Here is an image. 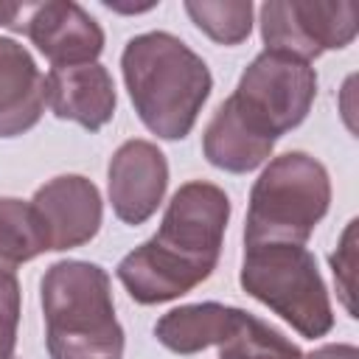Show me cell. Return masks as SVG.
<instances>
[{
    "instance_id": "30bf717a",
    "label": "cell",
    "mask_w": 359,
    "mask_h": 359,
    "mask_svg": "<svg viewBox=\"0 0 359 359\" xmlns=\"http://www.w3.org/2000/svg\"><path fill=\"white\" fill-rule=\"evenodd\" d=\"M25 34L53 67L90 65L104 50L101 25L70 0L36 3L28 11Z\"/></svg>"
},
{
    "instance_id": "2e32d148",
    "label": "cell",
    "mask_w": 359,
    "mask_h": 359,
    "mask_svg": "<svg viewBox=\"0 0 359 359\" xmlns=\"http://www.w3.org/2000/svg\"><path fill=\"white\" fill-rule=\"evenodd\" d=\"M219 359H303V353L278 328L244 311L233 337L219 345Z\"/></svg>"
},
{
    "instance_id": "5b68a950",
    "label": "cell",
    "mask_w": 359,
    "mask_h": 359,
    "mask_svg": "<svg viewBox=\"0 0 359 359\" xmlns=\"http://www.w3.org/2000/svg\"><path fill=\"white\" fill-rule=\"evenodd\" d=\"M241 289L283 317L300 337H325L334 325L328 289L314 255L303 244L244 247Z\"/></svg>"
},
{
    "instance_id": "9c48e42d",
    "label": "cell",
    "mask_w": 359,
    "mask_h": 359,
    "mask_svg": "<svg viewBox=\"0 0 359 359\" xmlns=\"http://www.w3.org/2000/svg\"><path fill=\"white\" fill-rule=\"evenodd\" d=\"M109 202L121 222L143 224L160 208L168 188L165 154L149 140H126L109 160Z\"/></svg>"
},
{
    "instance_id": "d6986e66",
    "label": "cell",
    "mask_w": 359,
    "mask_h": 359,
    "mask_svg": "<svg viewBox=\"0 0 359 359\" xmlns=\"http://www.w3.org/2000/svg\"><path fill=\"white\" fill-rule=\"evenodd\" d=\"M353 236H356V219L348 222V227L342 233V241H339L337 252L331 255L334 278L339 283V294H342V303H345L351 317H356V306H353Z\"/></svg>"
},
{
    "instance_id": "4fadbf2b",
    "label": "cell",
    "mask_w": 359,
    "mask_h": 359,
    "mask_svg": "<svg viewBox=\"0 0 359 359\" xmlns=\"http://www.w3.org/2000/svg\"><path fill=\"white\" fill-rule=\"evenodd\" d=\"M244 317V309L222 303H191L163 314L154 325V337L163 348L191 356L210 345H222L233 337Z\"/></svg>"
},
{
    "instance_id": "7a4b0ae2",
    "label": "cell",
    "mask_w": 359,
    "mask_h": 359,
    "mask_svg": "<svg viewBox=\"0 0 359 359\" xmlns=\"http://www.w3.org/2000/svg\"><path fill=\"white\" fill-rule=\"evenodd\" d=\"M121 70L137 118L163 140H182L194 129L213 87L208 65L165 31L132 36Z\"/></svg>"
},
{
    "instance_id": "5bb4252c",
    "label": "cell",
    "mask_w": 359,
    "mask_h": 359,
    "mask_svg": "<svg viewBox=\"0 0 359 359\" xmlns=\"http://www.w3.org/2000/svg\"><path fill=\"white\" fill-rule=\"evenodd\" d=\"M272 146H275L272 140L261 137L255 129H250L241 121L230 98L219 104L202 137V151L208 163L230 174H247L258 168L272 154Z\"/></svg>"
},
{
    "instance_id": "277c9868",
    "label": "cell",
    "mask_w": 359,
    "mask_h": 359,
    "mask_svg": "<svg viewBox=\"0 0 359 359\" xmlns=\"http://www.w3.org/2000/svg\"><path fill=\"white\" fill-rule=\"evenodd\" d=\"M328 205L325 165L306 151H286L269 160L250 191L244 244H306Z\"/></svg>"
},
{
    "instance_id": "9a60e30c",
    "label": "cell",
    "mask_w": 359,
    "mask_h": 359,
    "mask_svg": "<svg viewBox=\"0 0 359 359\" xmlns=\"http://www.w3.org/2000/svg\"><path fill=\"white\" fill-rule=\"evenodd\" d=\"M45 250L48 247L31 205L14 196H3L0 199V266L14 269Z\"/></svg>"
},
{
    "instance_id": "52a82bcc",
    "label": "cell",
    "mask_w": 359,
    "mask_h": 359,
    "mask_svg": "<svg viewBox=\"0 0 359 359\" xmlns=\"http://www.w3.org/2000/svg\"><path fill=\"white\" fill-rule=\"evenodd\" d=\"M356 36V6L269 0L261 6V39L269 53L311 62L325 50H339Z\"/></svg>"
},
{
    "instance_id": "ac0fdd59",
    "label": "cell",
    "mask_w": 359,
    "mask_h": 359,
    "mask_svg": "<svg viewBox=\"0 0 359 359\" xmlns=\"http://www.w3.org/2000/svg\"><path fill=\"white\" fill-rule=\"evenodd\" d=\"M20 325V280L14 269L0 266V359H14Z\"/></svg>"
},
{
    "instance_id": "3957f363",
    "label": "cell",
    "mask_w": 359,
    "mask_h": 359,
    "mask_svg": "<svg viewBox=\"0 0 359 359\" xmlns=\"http://www.w3.org/2000/svg\"><path fill=\"white\" fill-rule=\"evenodd\" d=\"M45 345L50 359H121L123 328L115 320L109 275L90 261H56L42 283Z\"/></svg>"
},
{
    "instance_id": "ba28073f",
    "label": "cell",
    "mask_w": 359,
    "mask_h": 359,
    "mask_svg": "<svg viewBox=\"0 0 359 359\" xmlns=\"http://www.w3.org/2000/svg\"><path fill=\"white\" fill-rule=\"evenodd\" d=\"M48 250H73L95 238L101 227V194L81 174H62L36 188L28 202Z\"/></svg>"
},
{
    "instance_id": "e0dca14e",
    "label": "cell",
    "mask_w": 359,
    "mask_h": 359,
    "mask_svg": "<svg viewBox=\"0 0 359 359\" xmlns=\"http://www.w3.org/2000/svg\"><path fill=\"white\" fill-rule=\"evenodd\" d=\"M188 17L199 31H205L219 45H238L250 36L252 28V3L250 0H222V3H185Z\"/></svg>"
},
{
    "instance_id": "ffe728a7",
    "label": "cell",
    "mask_w": 359,
    "mask_h": 359,
    "mask_svg": "<svg viewBox=\"0 0 359 359\" xmlns=\"http://www.w3.org/2000/svg\"><path fill=\"white\" fill-rule=\"evenodd\" d=\"M31 6H20V3H0V25L11 28V31H25V20H28Z\"/></svg>"
},
{
    "instance_id": "44dd1931",
    "label": "cell",
    "mask_w": 359,
    "mask_h": 359,
    "mask_svg": "<svg viewBox=\"0 0 359 359\" xmlns=\"http://www.w3.org/2000/svg\"><path fill=\"white\" fill-rule=\"evenodd\" d=\"M303 359H359V351L353 345H345V342L342 345H323Z\"/></svg>"
},
{
    "instance_id": "6da1fadb",
    "label": "cell",
    "mask_w": 359,
    "mask_h": 359,
    "mask_svg": "<svg viewBox=\"0 0 359 359\" xmlns=\"http://www.w3.org/2000/svg\"><path fill=\"white\" fill-rule=\"evenodd\" d=\"M230 199L213 182H185L168 202L160 230L121 258L115 275L135 303L154 306L188 294L219 264Z\"/></svg>"
},
{
    "instance_id": "8992f818",
    "label": "cell",
    "mask_w": 359,
    "mask_h": 359,
    "mask_svg": "<svg viewBox=\"0 0 359 359\" xmlns=\"http://www.w3.org/2000/svg\"><path fill=\"white\" fill-rule=\"evenodd\" d=\"M317 95V73L306 62L258 53L241 73L236 93L230 95L233 109L241 121L266 140H278L300 126Z\"/></svg>"
},
{
    "instance_id": "7c38bea8",
    "label": "cell",
    "mask_w": 359,
    "mask_h": 359,
    "mask_svg": "<svg viewBox=\"0 0 359 359\" xmlns=\"http://www.w3.org/2000/svg\"><path fill=\"white\" fill-rule=\"evenodd\" d=\"M45 109V76L31 53L0 36V137L34 129Z\"/></svg>"
},
{
    "instance_id": "8fae6325",
    "label": "cell",
    "mask_w": 359,
    "mask_h": 359,
    "mask_svg": "<svg viewBox=\"0 0 359 359\" xmlns=\"http://www.w3.org/2000/svg\"><path fill=\"white\" fill-rule=\"evenodd\" d=\"M45 104L62 121H73L90 132L107 126L115 115V84L104 65L50 67L45 76Z\"/></svg>"
}]
</instances>
